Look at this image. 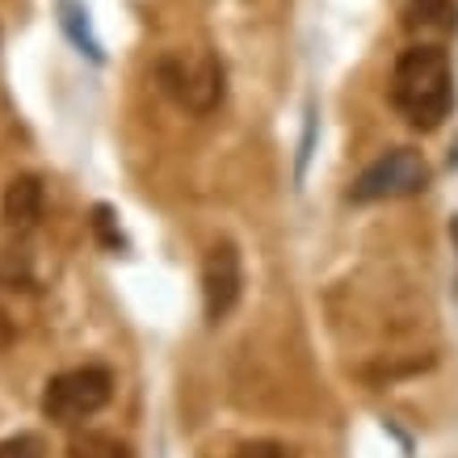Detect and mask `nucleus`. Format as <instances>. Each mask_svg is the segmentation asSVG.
Here are the masks:
<instances>
[{
    "label": "nucleus",
    "instance_id": "obj_1",
    "mask_svg": "<svg viewBox=\"0 0 458 458\" xmlns=\"http://www.w3.org/2000/svg\"><path fill=\"white\" fill-rule=\"evenodd\" d=\"M391 101L417 131H437L450 118V110H454V68H450V55L442 47L417 42L395 59Z\"/></svg>",
    "mask_w": 458,
    "mask_h": 458
},
{
    "label": "nucleus",
    "instance_id": "obj_2",
    "mask_svg": "<svg viewBox=\"0 0 458 458\" xmlns=\"http://www.w3.org/2000/svg\"><path fill=\"white\" fill-rule=\"evenodd\" d=\"M114 395V375L106 366H76L47 383L42 391V417L55 425H84L98 417Z\"/></svg>",
    "mask_w": 458,
    "mask_h": 458
},
{
    "label": "nucleus",
    "instance_id": "obj_3",
    "mask_svg": "<svg viewBox=\"0 0 458 458\" xmlns=\"http://www.w3.org/2000/svg\"><path fill=\"white\" fill-rule=\"evenodd\" d=\"M156 81L173 106L190 114H210L223 101V68L210 55H165L156 64Z\"/></svg>",
    "mask_w": 458,
    "mask_h": 458
},
{
    "label": "nucleus",
    "instance_id": "obj_4",
    "mask_svg": "<svg viewBox=\"0 0 458 458\" xmlns=\"http://www.w3.org/2000/svg\"><path fill=\"white\" fill-rule=\"evenodd\" d=\"M429 177L433 173L425 165V156L412 152V148H395V152L378 156L370 168H361V177L349 190V202L353 207H370V202H391V198L420 194L429 185Z\"/></svg>",
    "mask_w": 458,
    "mask_h": 458
},
{
    "label": "nucleus",
    "instance_id": "obj_5",
    "mask_svg": "<svg viewBox=\"0 0 458 458\" xmlns=\"http://www.w3.org/2000/svg\"><path fill=\"white\" fill-rule=\"evenodd\" d=\"M240 294H244V261H240V249L232 240H219V244L207 252V261H202V307H207L210 324H219V319L232 316V307L240 303Z\"/></svg>",
    "mask_w": 458,
    "mask_h": 458
},
{
    "label": "nucleus",
    "instance_id": "obj_6",
    "mask_svg": "<svg viewBox=\"0 0 458 458\" xmlns=\"http://www.w3.org/2000/svg\"><path fill=\"white\" fill-rule=\"evenodd\" d=\"M42 202H47V194H42V181L30 177V173H21V177L9 181L0 210H4V219L13 223V227H30V223L42 219Z\"/></svg>",
    "mask_w": 458,
    "mask_h": 458
},
{
    "label": "nucleus",
    "instance_id": "obj_7",
    "mask_svg": "<svg viewBox=\"0 0 458 458\" xmlns=\"http://www.w3.org/2000/svg\"><path fill=\"white\" fill-rule=\"evenodd\" d=\"M458 21L454 0H408L403 4V26L420 34H450Z\"/></svg>",
    "mask_w": 458,
    "mask_h": 458
},
{
    "label": "nucleus",
    "instance_id": "obj_8",
    "mask_svg": "<svg viewBox=\"0 0 458 458\" xmlns=\"http://www.w3.org/2000/svg\"><path fill=\"white\" fill-rule=\"evenodd\" d=\"M59 26L68 30V38L76 42V47H81V51L93 59V64H101V59H106L98 34H93V26H89V13H84L76 0H64V4H59Z\"/></svg>",
    "mask_w": 458,
    "mask_h": 458
},
{
    "label": "nucleus",
    "instance_id": "obj_9",
    "mask_svg": "<svg viewBox=\"0 0 458 458\" xmlns=\"http://www.w3.org/2000/svg\"><path fill=\"white\" fill-rule=\"evenodd\" d=\"M68 458H135V454L114 433H76L68 442Z\"/></svg>",
    "mask_w": 458,
    "mask_h": 458
},
{
    "label": "nucleus",
    "instance_id": "obj_10",
    "mask_svg": "<svg viewBox=\"0 0 458 458\" xmlns=\"http://www.w3.org/2000/svg\"><path fill=\"white\" fill-rule=\"evenodd\" d=\"M47 445H42L38 433H17V437H4L0 442V458H42Z\"/></svg>",
    "mask_w": 458,
    "mask_h": 458
},
{
    "label": "nucleus",
    "instance_id": "obj_11",
    "mask_svg": "<svg viewBox=\"0 0 458 458\" xmlns=\"http://www.w3.org/2000/svg\"><path fill=\"white\" fill-rule=\"evenodd\" d=\"M316 110H307V123H303V140H299V168H294V177L303 181L307 177V165H311V148H316Z\"/></svg>",
    "mask_w": 458,
    "mask_h": 458
},
{
    "label": "nucleus",
    "instance_id": "obj_12",
    "mask_svg": "<svg viewBox=\"0 0 458 458\" xmlns=\"http://www.w3.org/2000/svg\"><path fill=\"white\" fill-rule=\"evenodd\" d=\"M232 458H286V450L278 442H249V445H240Z\"/></svg>",
    "mask_w": 458,
    "mask_h": 458
},
{
    "label": "nucleus",
    "instance_id": "obj_13",
    "mask_svg": "<svg viewBox=\"0 0 458 458\" xmlns=\"http://www.w3.org/2000/svg\"><path fill=\"white\" fill-rule=\"evenodd\" d=\"M93 223H98V232L106 236V244H110V249H118V244H123V236L114 232V210L110 207H98V210H93Z\"/></svg>",
    "mask_w": 458,
    "mask_h": 458
},
{
    "label": "nucleus",
    "instance_id": "obj_14",
    "mask_svg": "<svg viewBox=\"0 0 458 458\" xmlns=\"http://www.w3.org/2000/svg\"><path fill=\"white\" fill-rule=\"evenodd\" d=\"M13 341H17V324H13V316H9V311L0 307V353L13 345Z\"/></svg>",
    "mask_w": 458,
    "mask_h": 458
}]
</instances>
